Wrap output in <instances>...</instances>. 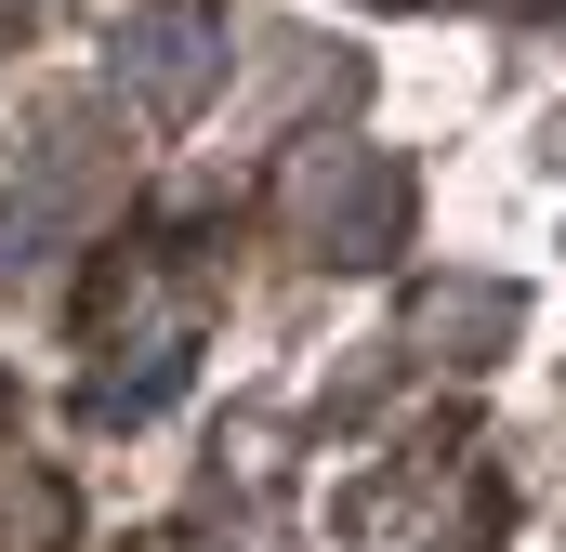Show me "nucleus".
<instances>
[{"label": "nucleus", "instance_id": "obj_1", "mask_svg": "<svg viewBox=\"0 0 566 552\" xmlns=\"http://www.w3.org/2000/svg\"><path fill=\"white\" fill-rule=\"evenodd\" d=\"M224 66V40H211V13H145L133 40H119V79H133L145 106H198V79Z\"/></svg>", "mask_w": 566, "mask_h": 552}]
</instances>
